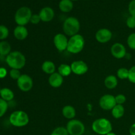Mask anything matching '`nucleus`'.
I'll use <instances>...</instances> for the list:
<instances>
[{"label": "nucleus", "mask_w": 135, "mask_h": 135, "mask_svg": "<svg viewBox=\"0 0 135 135\" xmlns=\"http://www.w3.org/2000/svg\"><path fill=\"white\" fill-rule=\"evenodd\" d=\"M5 61L9 67L15 69H21L26 65V59L21 51H11L5 58Z\"/></svg>", "instance_id": "1"}, {"label": "nucleus", "mask_w": 135, "mask_h": 135, "mask_svg": "<svg viewBox=\"0 0 135 135\" xmlns=\"http://www.w3.org/2000/svg\"><path fill=\"white\" fill-rule=\"evenodd\" d=\"M85 40L81 34H77L70 37L69 39L67 50L73 54H77L81 52L84 47Z\"/></svg>", "instance_id": "2"}, {"label": "nucleus", "mask_w": 135, "mask_h": 135, "mask_svg": "<svg viewBox=\"0 0 135 135\" xmlns=\"http://www.w3.org/2000/svg\"><path fill=\"white\" fill-rule=\"evenodd\" d=\"M80 28V24L76 17H69L66 18L63 24V30L66 36H73L79 34Z\"/></svg>", "instance_id": "3"}, {"label": "nucleus", "mask_w": 135, "mask_h": 135, "mask_svg": "<svg viewBox=\"0 0 135 135\" xmlns=\"http://www.w3.org/2000/svg\"><path fill=\"white\" fill-rule=\"evenodd\" d=\"M92 129L94 133L100 135H106L112 131V125L110 121L105 118H99L92 124Z\"/></svg>", "instance_id": "4"}, {"label": "nucleus", "mask_w": 135, "mask_h": 135, "mask_svg": "<svg viewBox=\"0 0 135 135\" xmlns=\"http://www.w3.org/2000/svg\"><path fill=\"white\" fill-rule=\"evenodd\" d=\"M9 121L13 126L16 127H23L28 124L29 117L24 111H15L11 114Z\"/></svg>", "instance_id": "5"}, {"label": "nucleus", "mask_w": 135, "mask_h": 135, "mask_svg": "<svg viewBox=\"0 0 135 135\" xmlns=\"http://www.w3.org/2000/svg\"><path fill=\"white\" fill-rule=\"evenodd\" d=\"M32 13L31 9L28 7H22L16 11L15 21L18 26H25L30 22Z\"/></svg>", "instance_id": "6"}, {"label": "nucleus", "mask_w": 135, "mask_h": 135, "mask_svg": "<svg viewBox=\"0 0 135 135\" xmlns=\"http://www.w3.org/2000/svg\"><path fill=\"white\" fill-rule=\"evenodd\" d=\"M69 135H83L85 132V126L81 121L71 119L69 121L66 126Z\"/></svg>", "instance_id": "7"}, {"label": "nucleus", "mask_w": 135, "mask_h": 135, "mask_svg": "<svg viewBox=\"0 0 135 135\" xmlns=\"http://www.w3.org/2000/svg\"><path fill=\"white\" fill-rule=\"evenodd\" d=\"M17 83L20 90L25 92L31 90L34 84L32 79L26 74L21 75L19 79L17 80Z\"/></svg>", "instance_id": "8"}, {"label": "nucleus", "mask_w": 135, "mask_h": 135, "mask_svg": "<svg viewBox=\"0 0 135 135\" xmlns=\"http://www.w3.org/2000/svg\"><path fill=\"white\" fill-rule=\"evenodd\" d=\"M100 108L105 111L112 110L116 105L115 96L111 94H104L102 96L99 101Z\"/></svg>", "instance_id": "9"}, {"label": "nucleus", "mask_w": 135, "mask_h": 135, "mask_svg": "<svg viewBox=\"0 0 135 135\" xmlns=\"http://www.w3.org/2000/svg\"><path fill=\"white\" fill-rule=\"evenodd\" d=\"M69 40L67 36L65 34L59 33L55 34L54 38V44L55 48L59 51H63L67 50L68 46Z\"/></svg>", "instance_id": "10"}, {"label": "nucleus", "mask_w": 135, "mask_h": 135, "mask_svg": "<svg viewBox=\"0 0 135 135\" xmlns=\"http://www.w3.org/2000/svg\"><path fill=\"white\" fill-rule=\"evenodd\" d=\"M72 73L76 75H83L88 71V66L84 61L77 60L73 62L71 65Z\"/></svg>", "instance_id": "11"}, {"label": "nucleus", "mask_w": 135, "mask_h": 135, "mask_svg": "<svg viewBox=\"0 0 135 135\" xmlns=\"http://www.w3.org/2000/svg\"><path fill=\"white\" fill-rule=\"evenodd\" d=\"M113 34L112 31L108 28L99 29L96 33V39L99 43L105 44L112 40Z\"/></svg>", "instance_id": "12"}, {"label": "nucleus", "mask_w": 135, "mask_h": 135, "mask_svg": "<svg viewBox=\"0 0 135 135\" xmlns=\"http://www.w3.org/2000/svg\"><path fill=\"white\" fill-rule=\"evenodd\" d=\"M112 55L116 59H123L127 55V50L125 46L121 43H115L111 47Z\"/></svg>", "instance_id": "13"}, {"label": "nucleus", "mask_w": 135, "mask_h": 135, "mask_svg": "<svg viewBox=\"0 0 135 135\" xmlns=\"http://www.w3.org/2000/svg\"><path fill=\"white\" fill-rule=\"evenodd\" d=\"M39 16L41 21L44 22H48L52 21L55 16V12L54 9L50 7H45L42 8L39 13Z\"/></svg>", "instance_id": "14"}, {"label": "nucleus", "mask_w": 135, "mask_h": 135, "mask_svg": "<svg viewBox=\"0 0 135 135\" xmlns=\"http://www.w3.org/2000/svg\"><path fill=\"white\" fill-rule=\"evenodd\" d=\"M48 83L53 88H59L63 84V77L57 72H55L54 73L50 75V77L48 79Z\"/></svg>", "instance_id": "15"}, {"label": "nucleus", "mask_w": 135, "mask_h": 135, "mask_svg": "<svg viewBox=\"0 0 135 135\" xmlns=\"http://www.w3.org/2000/svg\"><path fill=\"white\" fill-rule=\"evenodd\" d=\"M13 34L15 38L18 40H24L27 38L28 35V29L25 26H17L13 30Z\"/></svg>", "instance_id": "16"}, {"label": "nucleus", "mask_w": 135, "mask_h": 135, "mask_svg": "<svg viewBox=\"0 0 135 135\" xmlns=\"http://www.w3.org/2000/svg\"><path fill=\"white\" fill-rule=\"evenodd\" d=\"M62 114L63 117L67 119H73L76 116V110L72 105H67L62 109Z\"/></svg>", "instance_id": "17"}, {"label": "nucleus", "mask_w": 135, "mask_h": 135, "mask_svg": "<svg viewBox=\"0 0 135 135\" xmlns=\"http://www.w3.org/2000/svg\"><path fill=\"white\" fill-rule=\"evenodd\" d=\"M55 65L51 61H45L42 65V70L47 75H51L55 72Z\"/></svg>", "instance_id": "18"}, {"label": "nucleus", "mask_w": 135, "mask_h": 135, "mask_svg": "<svg viewBox=\"0 0 135 135\" xmlns=\"http://www.w3.org/2000/svg\"><path fill=\"white\" fill-rule=\"evenodd\" d=\"M118 84L117 78L114 75H109L104 80V85L108 89H114Z\"/></svg>", "instance_id": "19"}, {"label": "nucleus", "mask_w": 135, "mask_h": 135, "mask_svg": "<svg viewBox=\"0 0 135 135\" xmlns=\"http://www.w3.org/2000/svg\"><path fill=\"white\" fill-rule=\"evenodd\" d=\"M59 8L63 13H69L73 9V3L71 0H61L59 3Z\"/></svg>", "instance_id": "20"}, {"label": "nucleus", "mask_w": 135, "mask_h": 135, "mask_svg": "<svg viewBox=\"0 0 135 135\" xmlns=\"http://www.w3.org/2000/svg\"><path fill=\"white\" fill-rule=\"evenodd\" d=\"M0 96L1 98L4 100L6 102H10L14 98V93L13 91L9 88H3L0 91Z\"/></svg>", "instance_id": "21"}, {"label": "nucleus", "mask_w": 135, "mask_h": 135, "mask_svg": "<svg viewBox=\"0 0 135 135\" xmlns=\"http://www.w3.org/2000/svg\"><path fill=\"white\" fill-rule=\"evenodd\" d=\"M112 114L115 119L121 118L125 114V108L123 105L117 104L112 109Z\"/></svg>", "instance_id": "22"}, {"label": "nucleus", "mask_w": 135, "mask_h": 135, "mask_svg": "<svg viewBox=\"0 0 135 135\" xmlns=\"http://www.w3.org/2000/svg\"><path fill=\"white\" fill-rule=\"evenodd\" d=\"M11 47L9 42L7 41L0 42V55L1 56H7L11 51Z\"/></svg>", "instance_id": "23"}, {"label": "nucleus", "mask_w": 135, "mask_h": 135, "mask_svg": "<svg viewBox=\"0 0 135 135\" xmlns=\"http://www.w3.org/2000/svg\"><path fill=\"white\" fill-rule=\"evenodd\" d=\"M57 73L63 77L69 76L72 73L71 65L67 64H61L57 68Z\"/></svg>", "instance_id": "24"}, {"label": "nucleus", "mask_w": 135, "mask_h": 135, "mask_svg": "<svg viewBox=\"0 0 135 135\" xmlns=\"http://www.w3.org/2000/svg\"><path fill=\"white\" fill-rule=\"evenodd\" d=\"M117 76L121 80L128 79V78H129V69L125 68V67L119 68L117 70Z\"/></svg>", "instance_id": "25"}, {"label": "nucleus", "mask_w": 135, "mask_h": 135, "mask_svg": "<svg viewBox=\"0 0 135 135\" xmlns=\"http://www.w3.org/2000/svg\"><path fill=\"white\" fill-rule=\"evenodd\" d=\"M50 135H69L66 127H58L55 128Z\"/></svg>", "instance_id": "26"}, {"label": "nucleus", "mask_w": 135, "mask_h": 135, "mask_svg": "<svg viewBox=\"0 0 135 135\" xmlns=\"http://www.w3.org/2000/svg\"><path fill=\"white\" fill-rule=\"evenodd\" d=\"M8 109L7 102L2 98H0V117H3L7 112Z\"/></svg>", "instance_id": "27"}, {"label": "nucleus", "mask_w": 135, "mask_h": 135, "mask_svg": "<svg viewBox=\"0 0 135 135\" xmlns=\"http://www.w3.org/2000/svg\"><path fill=\"white\" fill-rule=\"evenodd\" d=\"M9 34V29L5 25H0V40H3L6 39Z\"/></svg>", "instance_id": "28"}, {"label": "nucleus", "mask_w": 135, "mask_h": 135, "mask_svg": "<svg viewBox=\"0 0 135 135\" xmlns=\"http://www.w3.org/2000/svg\"><path fill=\"white\" fill-rule=\"evenodd\" d=\"M127 45L131 50H135V33H132L127 38Z\"/></svg>", "instance_id": "29"}, {"label": "nucleus", "mask_w": 135, "mask_h": 135, "mask_svg": "<svg viewBox=\"0 0 135 135\" xmlns=\"http://www.w3.org/2000/svg\"><path fill=\"white\" fill-rule=\"evenodd\" d=\"M9 75H10L11 78L13 80H17L20 78L22 74L20 72V70L15 69H11L9 72Z\"/></svg>", "instance_id": "30"}, {"label": "nucleus", "mask_w": 135, "mask_h": 135, "mask_svg": "<svg viewBox=\"0 0 135 135\" xmlns=\"http://www.w3.org/2000/svg\"><path fill=\"white\" fill-rule=\"evenodd\" d=\"M126 25L129 28H135V17L130 15L126 21Z\"/></svg>", "instance_id": "31"}, {"label": "nucleus", "mask_w": 135, "mask_h": 135, "mask_svg": "<svg viewBox=\"0 0 135 135\" xmlns=\"http://www.w3.org/2000/svg\"><path fill=\"white\" fill-rule=\"evenodd\" d=\"M129 81L131 83L135 84V65L133 66L130 69H129Z\"/></svg>", "instance_id": "32"}, {"label": "nucleus", "mask_w": 135, "mask_h": 135, "mask_svg": "<svg viewBox=\"0 0 135 135\" xmlns=\"http://www.w3.org/2000/svg\"><path fill=\"white\" fill-rule=\"evenodd\" d=\"M126 100V96L124 94H120L117 95V96H115L116 104H119V105H123V104H125Z\"/></svg>", "instance_id": "33"}, {"label": "nucleus", "mask_w": 135, "mask_h": 135, "mask_svg": "<svg viewBox=\"0 0 135 135\" xmlns=\"http://www.w3.org/2000/svg\"><path fill=\"white\" fill-rule=\"evenodd\" d=\"M128 9H129V12L131 15L135 17V0H132L129 3Z\"/></svg>", "instance_id": "34"}, {"label": "nucleus", "mask_w": 135, "mask_h": 135, "mask_svg": "<svg viewBox=\"0 0 135 135\" xmlns=\"http://www.w3.org/2000/svg\"><path fill=\"white\" fill-rule=\"evenodd\" d=\"M41 21V18L40 17L39 14H32L31 18H30V22L33 25H37Z\"/></svg>", "instance_id": "35"}, {"label": "nucleus", "mask_w": 135, "mask_h": 135, "mask_svg": "<svg viewBox=\"0 0 135 135\" xmlns=\"http://www.w3.org/2000/svg\"><path fill=\"white\" fill-rule=\"evenodd\" d=\"M7 75V71L3 67H0V79H3Z\"/></svg>", "instance_id": "36"}, {"label": "nucleus", "mask_w": 135, "mask_h": 135, "mask_svg": "<svg viewBox=\"0 0 135 135\" xmlns=\"http://www.w3.org/2000/svg\"><path fill=\"white\" fill-rule=\"evenodd\" d=\"M129 133L131 135H135V123L133 124L129 128Z\"/></svg>", "instance_id": "37"}, {"label": "nucleus", "mask_w": 135, "mask_h": 135, "mask_svg": "<svg viewBox=\"0 0 135 135\" xmlns=\"http://www.w3.org/2000/svg\"><path fill=\"white\" fill-rule=\"evenodd\" d=\"M106 135H117L115 134V133H113V132H110L109 133H108V134H107Z\"/></svg>", "instance_id": "38"}, {"label": "nucleus", "mask_w": 135, "mask_h": 135, "mask_svg": "<svg viewBox=\"0 0 135 135\" xmlns=\"http://www.w3.org/2000/svg\"><path fill=\"white\" fill-rule=\"evenodd\" d=\"M72 1H78V0H71Z\"/></svg>", "instance_id": "39"}, {"label": "nucleus", "mask_w": 135, "mask_h": 135, "mask_svg": "<svg viewBox=\"0 0 135 135\" xmlns=\"http://www.w3.org/2000/svg\"><path fill=\"white\" fill-rule=\"evenodd\" d=\"M1 88H0V91H1Z\"/></svg>", "instance_id": "40"}]
</instances>
